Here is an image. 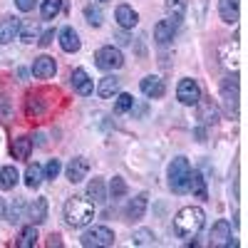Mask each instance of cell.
<instances>
[{
    "label": "cell",
    "mask_w": 248,
    "mask_h": 248,
    "mask_svg": "<svg viewBox=\"0 0 248 248\" xmlns=\"http://www.w3.org/2000/svg\"><path fill=\"white\" fill-rule=\"evenodd\" d=\"M119 85H122V79L114 77V75H107V77H102L99 79V85H97V94L102 99H109L114 94H119Z\"/></svg>",
    "instance_id": "obj_19"
},
{
    "label": "cell",
    "mask_w": 248,
    "mask_h": 248,
    "mask_svg": "<svg viewBox=\"0 0 248 248\" xmlns=\"http://www.w3.org/2000/svg\"><path fill=\"white\" fill-rule=\"evenodd\" d=\"M114 17H117V25H119L122 30H132V28L139 23V15H137V10H134L132 5H117Z\"/></svg>",
    "instance_id": "obj_15"
},
{
    "label": "cell",
    "mask_w": 248,
    "mask_h": 248,
    "mask_svg": "<svg viewBox=\"0 0 248 248\" xmlns=\"http://www.w3.org/2000/svg\"><path fill=\"white\" fill-rule=\"evenodd\" d=\"M94 218V203L85 196H72L65 203V221L75 229H82Z\"/></svg>",
    "instance_id": "obj_2"
},
{
    "label": "cell",
    "mask_w": 248,
    "mask_h": 248,
    "mask_svg": "<svg viewBox=\"0 0 248 248\" xmlns=\"http://www.w3.org/2000/svg\"><path fill=\"white\" fill-rule=\"evenodd\" d=\"M5 216V201H3V196H0V218Z\"/></svg>",
    "instance_id": "obj_41"
},
{
    "label": "cell",
    "mask_w": 248,
    "mask_h": 248,
    "mask_svg": "<svg viewBox=\"0 0 248 248\" xmlns=\"http://www.w3.org/2000/svg\"><path fill=\"white\" fill-rule=\"evenodd\" d=\"M35 226H40V223H45L47 221V199L45 196H40V199H35L32 203H30V216H28Z\"/></svg>",
    "instance_id": "obj_21"
},
{
    "label": "cell",
    "mask_w": 248,
    "mask_h": 248,
    "mask_svg": "<svg viewBox=\"0 0 248 248\" xmlns=\"http://www.w3.org/2000/svg\"><path fill=\"white\" fill-rule=\"evenodd\" d=\"M154 231H149V229H139L134 236H132V243L134 246H152L154 243Z\"/></svg>",
    "instance_id": "obj_32"
},
{
    "label": "cell",
    "mask_w": 248,
    "mask_h": 248,
    "mask_svg": "<svg viewBox=\"0 0 248 248\" xmlns=\"http://www.w3.org/2000/svg\"><path fill=\"white\" fill-rule=\"evenodd\" d=\"M30 72H32L37 79H50V77H55V72H57V62H55V57H50V55H40V57H35Z\"/></svg>",
    "instance_id": "obj_8"
},
{
    "label": "cell",
    "mask_w": 248,
    "mask_h": 248,
    "mask_svg": "<svg viewBox=\"0 0 248 248\" xmlns=\"http://www.w3.org/2000/svg\"><path fill=\"white\" fill-rule=\"evenodd\" d=\"M209 238H211V246H226V241L231 238V223L226 221V218L216 221L211 233H209Z\"/></svg>",
    "instance_id": "obj_18"
},
{
    "label": "cell",
    "mask_w": 248,
    "mask_h": 248,
    "mask_svg": "<svg viewBox=\"0 0 248 248\" xmlns=\"http://www.w3.org/2000/svg\"><path fill=\"white\" fill-rule=\"evenodd\" d=\"M37 226L32 223V226H25L23 231H20V238H17V246L20 248H32L35 243H37Z\"/></svg>",
    "instance_id": "obj_28"
},
{
    "label": "cell",
    "mask_w": 248,
    "mask_h": 248,
    "mask_svg": "<svg viewBox=\"0 0 248 248\" xmlns=\"http://www.w3.org/2000/svg\"><path fill=\"white\" fill-rule=\"evenodd\" d=\"M203 223H206L203 209H199V206H186V209H181L174 216V233L184 241H191L201 233Z\"/></svg>",
    "instance_id": "obj_1"
},
{
    "label": "cell",
    "mask_w": 248,
    "mask_h": 248,
    "mask_svg": "<svg viewBox=\"0 0 248 248\" xmlns=\"http://www.w3.org/2000/svg\"><path fill=\"white\" fill-rule=\"evenodd\" d=\"M62 10V0H43V20H55Z\"/></svg>",
    "instance_id": "obj_30"
},
{
    "label": "cell",
    "mask_w": 248,
    "mask_h": 248,
    "mask_svg": "<svg viewBox=\"0 0 248 248\" xmlns=\"http://www.w3.org/2000/svg\"><path fill=\"white\" fill-rule=\"evenodd\" d=\"M109 191H112V196H114V199H119V196L127 194V184H124V179H122V176H114V179H112Z\"/></svg>",
    "instance_id": "obj_37"
},
{
    "label": "cell",
    "mask_w": 248,
    "mask_h": 248,
    "mask_svg": "<svg viewBox=\"0 0 248 248\" xmlns=\"http://www.w3.org/2000/svg\"><path fill=\"white\" fill-rule=\"evenodd\" d=\"M176 97H179L181 105L194 107V105H199V102H201V87L196 85V79L184 77V79L179 82V87H176Z\"/></svg>",
    "instance_id": "obj_7"
},
{
    "label": "cell",
    "mask_w": 248,
    "mask_h": 248,
    "mask_svg": "<svg viewBox=\"0 0 248 248\" xmlns=\"http://www.w3.org/2000/svg\"><path fill=\"white\" fill-rule=\"evenodd\" d=\"M17 77H20V79H28V70H23V67H17Z\"/></svg>",
    "instance_id": "obj_40"
},
{
    "label": "cell",
    "mask_w": 248,
    "mask_h": 248,
    "mask_svg": "<svg viewBox=\"0 0 248 248\" xmlns=\"http://www.w3.org/2000/svg\"><path fill=\"white\" fill-rule=\"evenodd\" d=\"M43 179H45V174H43V167H40L37 161L25 169V186L28 189H37V186L43 184Z\"/></svg>",
    "instance_id": "obj_25"
},
{
    "label": "cell",
    "mask_w": 248,
    "mask_h": 248,
    "mask_svg": "<svg viewBox=\"0 0 248 248\" xmlns=\"http://www.w3.org/2000/svg\"><path fill=\"white\" fill-rule=\"evenodd\" d=\"M102 3H107V0H102Z\"/></svg>",
    "instance_id": "obj_43"
},
{
    "label": "cell",
    "mask_w": 248,
    "mask_h": 248,
    "mask_svg": "<svg viewBox=\"0 0 248 248\" xmlns=\"http://www.w3.org/2000/svg\"><path fill=\"white\" fill-rule=\"evenodd\" d=\"M221 99H223L226 114L236 117V109H238V77L236 75L223 77V82H221Z\"/></svg>",
    "instance_id": "obj_6"
},
{
    "label": "cell",
    "mask_w": 248,
    "mask_h": 248,
    "mask_svg": "<svg viewBox=\"0 0 248 248\" xmlns=\"http://www.w3.org/2000/svg\"><path fill=\"white\" fill-rule=\"evenodd\" d=\"M15 8H17L20 13H30V10L35 8V0H15Z\"/></svg>",
    "instance_id": "obj_38"
},
{
    "label": "cell",
    "mask_w": 248,
    "mask_h": 248,
    "mask_svg": "<svg viewBox=\"0 0 248 248\" xmlns=\"http://www.w3.org/2000/svg\"><path fill=\"white\" fill-rule=\"evenodd\" d=\"M238 5H241V0H218V15L226 25L238 23Z\"/></svg>",
    "instance_id": "obj_16"
},
{
    "label": "cell",
    "mask_w": 248,
    "mask_h": 248,
    "mask_svg": "<svg viewBox=\"0 0 248 248\" xmlns=\"http://www.w3.org/2000/svg\"><path fill=\"white\" fill-rule=\"evenodd\" d=\"M23 216H25V201H15L13 206H10V214H8V221L15 226V223H20V221H23Z\"/></svg>",
    "instance_id": "obj_33"
},
{
    "label": "cell",
    "mask_w": 248,
    "mask_h": 248,
    "mask_svg": "<svg viewBox=\"0 0 248 248\" xmlns=\"http://www.w3.org/2000/svg\"><path fill=\"white\" fill-rule=\"evenodd\" d=\"M17 181H20V174H17L15 167H3V169H0V189H3V191L15 189Z\"/></svg>",
    "instance_id": "obj_26"
},
{
    "label": "cell",
    "mask_w": 248,
    "mask_h": 248,
    "mask_svg": "<svg viewBox=\"0 0 248 248\" xmlns=\"http://www.w3.org/2000/svg\"><path fill=\"white\" fill-rule=\"evenodd\" d=\"M70 82H72L75 92H77V94H82V97H90V94L94 92V82L90 79V75H87L85 70H82V67L72 70V75H70Z\"/></svg>",
    "instance_id": "obj_9"
},
{
    "label": "cell",
    "mask_w": 248,
    "mask_h": 248,
    "mask_svg": "<svg viewBox=\"0 0 248 248\" xmlns=\"http://www.w3.org/2000/svg\"><path fill=\"white\" fill-rule=\"evenodd\" d=\"M164 10H167L169 20H174V23H181V17L186 13V0H167L164 3Z\"/></svg>",
    "instance_id": "obj_27"
},
{
    "label": "cell",
    "mask_w": 248,
    "mask_h": 248,
    "mask_svg": "<svg viewBox=\"0 0 248 248\" xmlns=\"http://www.w3.org/2000/svg\"><path fill=\"white\" fill-rule=\"evenodd\" d=\"M20 40H23L25 45H32L37 40V23L35 20H28V23H20Z\"/></svg>",
    "instance_id": "obj_29"
},
{
    "label": "cell",
    "mask_w": 248,
    "mask_h": 248,
    "mask_svg": "<svg viewBox=\"0 0 248 248\" xmlns=\"http://www.w3.org/2000/svg\"><path fill=\"white\" fill-rule=\"evenodd\" d=\"M52 241H50V246H62V241H60V236H50Z\"/></svg>",
    "instance_id": "obj_42"
},
{
    "label": "cell",
    "mask_w": 248,
    "mask_h": 248,
    "mask_svg": "<svg viewBox=\"0 0 248 248\" xmlns=\"http://www.w3.org/2000/svg\"><path fill=\"white\" fill-rule=\"evenodd\" d=\"M189 176H191V164L186 156H176L169 169H167V179H169V189L174 194H186L189 191Z\"/></svg>",
    "instance_id": "obj_3"
},
{
    "label": "cell",
    "mask_w": 248,
    "mask_h": 248,
    "mask_svg": "<svg viewBox=\"0 0 248 248\" xmlns=\"http://www.w3.org/2000/svg\"><path fill=\"white\" fill-rule=\"evenodd\" d=\"M122 65H124V55H122V50H117V47H112V45L99 47V50L94 52V67L102 70V72H114V70H119Z\"/></svg>",
    "instance_id": "obj_4"
},
{
    "label": "cell",
    "mask_w": 248,
    "mask_h": 248,
    "mask_svg": "<svg viewBox=\"0 0 248 248\" xmlns=\"http://www.w3.org/2000/svg\"><path fill=\"white\" fill-rule=\"evenodd\" d=\"M52 37H55V30H47V32H43V37H40L37 43L43 45V47H47V45L52 43Z\"/></svg>",
    "instance_id": "obj_39"
},
{
    "label": "cell",
    "mask_w": 248,
    "mask_h": 248,
    "mask_svg": "<svg viewBox=\"0 0 248 248\" xmlns=\"http://www.w3.org/2000/svg\"><path fill=\"white\" fill-rule=\"evenodd\" d=\"M134 107V97L127 94V92H119L117 94V102H114V114H124Z\"/></svg>",
    "instance_id": "obj_31"
},
{
    "label": "cell",
    "mask_w": 248,
    "mask_h": 248,
    "mask_svg": "<svg viewBox=\"0 0 248 248\" xmlns=\"http://www.w3.org/2000/svg\"><path fill=\"white\" fill-rule=\"evenodd\" d=\"M218 57H221V62L229 70H236V65H238V43L236 40H226V43H221Z\"/></svg>",
    "instance_id": "obj_14"
},
{
    "label": "cell",
    "mask_w": 248,
    "mask_h": 248,
    "mask_svg": "<svg viewBox=\"0 0 248 248\" xmlns=\"http://www.w3.org/2000/svg\"><path fill=\"white\" fill-rule=\"evenodd\" d=\"M102 17H105V15H102L99 8H94V5H87V8H85V20H87L92 28H99V25H102Z\"/></svg>",
    "instance_id": "obj_34"
},
{
    "label": "cell",
    "mask_w": 248,
    "mask_h": 248,
    "mask_svg": "<svg viewBox=\"0 0 248 248\" xmlns=\"http://www.w3.org/2000/svg\"><path fill=\"white\" fill-rule=\"evenodd\" d=\"M60 171H62V164H60V159H50V161H47V167L43 169L45 179H50V181H55Z\"/></svg>",
    "instance_id": "obj_36"
},
{
    "label": "cell",
    "mask_w": 248,
    "mask_h": 248,
    "mask_svg": "<svg viewBox=\"0 0 248 248\" xmlns=\"http://www.w3.org/2000/svg\"><path fill=\"white\" fill-rule=\"evenodd\" d=\"M189 191L199 199H209V189H206V179L201 176V171H194L189 176Z\"/></svg>",
    "instance_id": "obj_24"
},
{
    "label": "cell",
    "mask_w": 248,
    "mask_h": 248,
    "mask_svg": "<svg viewBox=\"0 0 248 248\" xmlns=\"http://www.w3.org/2000/svg\"><path fill=\"white\" fill-rule=\"evenodd\" d=\"M176 28H179V23H174V20H159V23L154 25V40L159 45L171 43L174 35H176Z\"/></svg>",
    "instance_id": "obj_13"
},
{
    "label": "cell",
    "mask_w": 248,
    "mask_h": 248,
    "mask_svg": "<svg viewBox=\"0 0 248 248\" xmlns=\"http://www.w3.org/2000/svg\"><path fill=\"white\" fill-rule=\"evenodd\" d=\"M87 199L92 203H105L107 201V189H105V181L102 179H92L87 184Z\"/></svg>",
    "instance_id": "obj_22"
},
{
    "label": "cell",
    "mask_w": 248,
    "mask_h": 248,
    "mask_svg": "<svg viewBox=\"0 0 248 248\" xmlns=\"http://www.w3.org/2000/svg\"><path fill=\"white\" fill-rule=\"evenodd\" d=\"M79 243L85 248H105V246H114V231L107 226H94L82 233Z\"/></svg>",
    "instance_id": "obj_5"
},
{
    "label": "cell",
    "mask_w": 248,
    "mask_h": 248,
    "mask_svg": "<svg viewBox=\"0 0 248 248\" xmlns=\"http://www.w3.org/2000/svg\"><path fill=\"white\" fill-rule=\"evenodd\" d=\"M147 203H149V194H137L129 203H127V209H124V216H127L129 221H139L144 214H147Z\"/></svg>",
    "instance_id": "obj_12"
},
{
    "label": "cell",
    "mask_w": 248,
    "mask_h": 248,
    "mask_svg": "<svg viewBox=\"0 0 248 248\" xmlns=\"http://www.w3.org/2000/svg\"><path fill=\"white\" fill-rule=\"evenodd\" d=\"M20 32V20L17 17H3L0 20V45H8Z\"/></svg>",
    "instance_id": "obj_17"
},
{
    "label": "cell",
    "mask_w": 248,
    "mask_h": 248,
    "mask_svg": "<svg viewBox=\"0 0 248 248\" xmlns=\"http://www.w3.org/2000/svg\"><path fill=\"white\" fill-rule=\"evenodd\" d=\"M10 152H13L15 159H28L30 152H32V139H30V137H17V139H13Z\"/></svg>",
    "instance_id": "obj_23"
},
{
    "label": "cell",
    "mask_w": 248,
    "mask_h": 248,
    "mask_svg": "<svg viewBox=\"0 0 248 248\" xmlns=\"http://www.w3.org/2000/svg\"><path fill=\"white\" fill-rule=\"evenodd\" d=\"M87 171H90V161L82 159V156L70 159V164L65 167V174H67V181H70V184H79L82 179L87 176Z\"/></svg>",
    "instance_id": "obj_11"
},
{
    "label": "cell",
    "mask_w": 248,
    "mask_h": 248,
    "mask_svg": "<svg viewBox=\"0 0 248 248\" xmlns=\"http://www.w3.org/2000/svg\"><path fill=\"white\" fill-rule=\"evenodd\" d=\"M43 112H45V107H43V102H40V97L28 94V117H40Z\"/></svg>",
    "instance_id": "obj_35"
},
{
    "label": "cell",
    "mask_w": 248,
    "mask_h": 248,
    "mask_svg": "<svg viewBox=\"0 0 248 248\" xmlns=\"http://www.w3.org/2000/svg\"><path fill=\"white\" fill-rule=\"evenodd\" d=\"M139 87H141V94L144 97H149V99H159V97H164V79L159 77V75H147L141 82H139Z\"/></svg>",
    "instance_id": "obj_10"
},
{
    "label": "cell",
    "mask_w": 248,
    "mask_h": 248,
    "mask_svg": "<svg viewBox=\"0 0 248 248\" xmlns=\"http://www.w3.org/2000/svg\"><path fill=\"white\" fill-rule=\"evenodd\" d=\"M60 47L65 50V52H77V50L82 47L79 35H77L75 28H62V30H60Z\"/></svg>",
    "instance_id": "obj_20"
}]
</instances>
